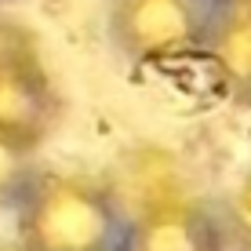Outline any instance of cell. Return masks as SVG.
<instances>
[{"instance_id": "1", "label": "cell", "mask_w": 251, "mask_h": 251, "mask_svg": "<svg viewBox=\"0 0 251 251\" xmlns=\"http://www.w3.org/2000/svg\"><path fill=\"white\" fill-rule=\"evenodd\" d=\"M127 211L117 189L80 171H40L19 201L25 251H120Z\"/></svg>"}, {"instance_id": "2", "label": "cell", "mask_w": 251, "mask_h": 251, "mask_svg": "<svg viewBox=\"0 0 251 251\" xmlns=\"http://www.w3.org/2000/svg\"><path fill=\"white\" fill-rule=\"evenodd\" d=\"M201 0H113L109 37L131 62H164L207 44Z\"/></svg>"}, {"instance_id": "3", "label": "cell", "mask_w": 251, "mask_h": 251, "mask_svg": "<svg viewBox=\"0 0 251 251\" xmlns=\"http://www.w3.org/2000/svg\"><path fill=\"white\" fill-rule=\"evenodd\" d=\"M226 222L197 197L175 186H160L127 211L120 251H226Z\"/></svg>"}, {"instance_id": "4", "label": "cell", "mask_w": 251, "mask_h": 251, "mask_svg": "<svg viewBox=\"0 0 251 251\" xmlns=\"http://www.w3.org/2000/svg\"><path fill=\"white\" fill-rule=\"evenodd\" d=\"M62 95L44 62L0 76V131L37 153L62 120Z\"/></svg>"}, {"instance_id": "5", "label": "cell", "mask_w": 251, "mask_h": 251, "mask_svg": "<svg viewBox=\"0 0 251 251\" xmlns=\"http://www.w3.org/2000/svg\"><path fill=\"white\" fill-rule=\"evenodd\" d=\"M207 51L226 84L251 102V7H219L207 29Z\"/></svg>"}, {"instance_id": "6", "label": "cell", "mask_w": 251, "mask_h": 251, "mask_svg": "<svg viewBox=\"0 0 251 251\" xmlns=\"http://www.w3.org/2000/svg\"><path fill=\"white\" fill-rule=\"evenodd\" d=\"M37 175H40L37 171V153L0 131V207L4 204L19 207V201L29 193V186L37 182Z\"/></svg>"}, {"instance_id": "7", "label": "cell", "mask_w": 251, "mask_h": 251, "mask_svg": "<svg viewBox=\"0 0 251 251\" xmlns=\"http://www.w3.org/2000/svg\"><path fill=\"white\" fill-rule=\"evenodd\" d=\"M44 62V48H40V37L29 29L25 22L11 19V15L0 11V76L11 73V69Z\"/></svg>"}, {"instance_id": "8", "label": "cell", "mask_w": 251, "mask_h": 251, "mask_svg": "<svg viewBox=\"0 0 251 251\" xmlns=\"http://www.w3.org/2000/svg\"><path fill=\"white\" fill-rule=\"evenodd\" d=\"M226 233H229V244L237 251H251V171L237 182V189L229 193L226 204Z\"/></svg>"}, {"instance_id": "9", "label": "cell", "mask_w": 251, "mask_h": 251, "mask_svg": "<svg viewBox=\"0 0 251 251\" xmlns=\"http://www.w3.org/2000/svg\"><path fill=\"white\" fill-rule=\"evenodd\" d=\"M219 7H251V0H219Z\"/></svg>"}, {"instance_id": "10", "label": "cell", "mask_w": 251, "mask_h": 251, "mask_svg": "<svg viewBox=\"0 0 251 251\" xmlns=\"http://www.w3.org/2000/svg\"><path fill=\"white\" fill-rule=\"evenodd\" d=\"M0 251H25V248L19 244V240H15V244H11V248H0Z\"/></svg>"}]
</instances>
